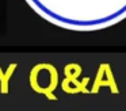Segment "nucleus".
Masks as SVG:
<instances>
[{"label": "nucleus", "mask_w": 126, "mask_h": 111, "mask_svg": "<svg viewBox=\"0 0 126 111\" xmlns=\"http://www.w3.org/2000/svg\"><path fill=\"white\" fill-rule=\"evenodd\" d=\"M45 20L73 31H95L126 18V0H26Z\"/></svg>", "instance_id": "1"}]
</instances>
